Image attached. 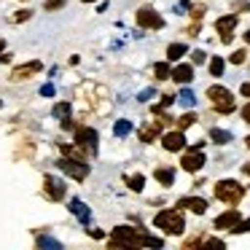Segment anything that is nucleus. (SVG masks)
Masks as SVG:
<instances>
[{
    "label": "nucleus",
    "mask_w": 250,
    "mask_h": 250,
    "mask_svg": "<svg viewBox=\"0 0 250 250\" xmlns=\"http://www.w3.org/2000/svg\"><path fill=\"white\" fill-rule=\"evenodd\" d=\"M41 94H43V97H54V86H51V83H43Z\"/></svg>",
    "instance_id": "nucleus-35"
},
{
    "label": "nucleus",
    "mask_w": 250,
    "mask_h": 250,
    "mask_svg": "<svg viewBox=\"0 0 250 250\" xmlns=\"http://www.w3.org/2000/svg\"><path fill=\"white\" fill-rule=\"evenodd\" d=\"M57 167L62 169V172L67 175V178L73 180H83L89 175V167L83 164V159H73V156H62L60 162H57Z\"/></svg>",
    "instance_id": "nucleus-5"
},
{
    "label": "nucleus",
    "mask_w": 250,
    "mask_h": 250,
    "mask_svg": "<svg viewBox=\"0 0 250 250\" xmlns=\"http://www.w3.org/2000/svg\"><path fill=\"white\" fill-rule=\"evenodd\" d=\"M242 172H245V175H250V164H245V167H242Z\"/></svg>",
    "instance_id": "nucleus-40"
},
{
    "label": "nucleus",
    "mask_w": 250,
    "mask_h": 250,
    "mask_svg": "<svg viewBox=\"0 0 250 250\" xmlns=\"http://www.w3.org/2000/svg\"><path fill=\"white\" fill-rule=\"evenodd\" d=\"M194 121H196V116H194V113H186V116H180V119H178V126H180V129H188V126L194 124Z\"/></svg>",
    "instance_id": "nucleus-30"
},
{
    "label": "nucleus",
    "mask_w": 250,
    "mask_h": 250,
    "mask_svg": "<svg viewBox=\"0 0 250 250\" xmlns=\"http://www.w3.org/2000/svg\"><path fill=\"white\" fill-rule=\"evenodd\" d=\"M62 6H65V0H46L43 3L46 11H57V8H62Z\"/></svg>",
    "instance_id": "nucleus-32"
},
{
    "label": "nucleus",
    "mask_w": 250,
    "mask_h": 250,
    "mask_svg": "<svg viewBox=\"0 0 250 250\" xmlns=\"http://www.w3.org/2000/svg\"><path fill=\"white\" fill-rule=\"evenodd\" d=\"M178 207L180 210H191L196 215H205L207 212V202L199 199V196H183V199H178Z\"/></svg>",
    "instance_id": "nucleus-14"
},
{
    "label": "nucleus",
    "mask_w": 250,
    "mask_h": 250,
    "mask_svg": "<svg viewBox=\"0 0 250 250\" xmlns=\"http://www.w3.org/2000/svg\"><path fill=\"white\" fill-rule=\"evenodd\" d=\"M242 121H245V124H250V103L242 105Z\"/></svg>",
    "instance_id": "nucleus-36"
},
{
    "label": "nucleus",
    "mask_w": 250,
    "mask_h": 250,
    "mask_svg": "<svg viewBox=\"0 0 250 250\" xmlns=\"http://www.w3.org/2000/svg\"><path fill=\"white\" fill-rule=\"evenodd\" d=\"M242 221V215H239V210L237 207H231V210H226V212H221V215L215 218V229H229L231 231L237 223Z\"/></svg>",
    "instance_id": "nucleus-13"
},
{
    "label": "nucleus",
    "mask_w": 250,
    "mask_h": 250,
    "mask_svg": "<svg viewBox=\"0 0 250 250\" xmlns=\"http://www.w3.org/2000/svg\"><path fill=\"white\" fill-rule=\"evenodd\" d=\"M172 103H175V97H172V94H164V97H162V103H159V105H153V113H156V110H164V108H169Z\"/></svg>",
    "instance_id": "nucleus-31"
},
{
    "label": "nucleus",
    "mask_w": 250,
    "mask_h": 250,
    "mask_svg": "<svg viewBox=\"0 0 250 250\" xmlns=\"http://www.w3.org/2000/svg\"><path fill=\"white\" fill-rule=\"evenodd\" d=\"M38 248H51V250H62V242L60 239H54V237H38Z\"/></svg>",
    "instance_id": "nucleus-25"
},
{
    "label": "nucleus",
    "mask_w": 250,
    "mask_h": 250,
    "mask_svg": "<svg viewBox=\"0 0 250 250\" xmlns=\"http://www.w3.org/2000/svg\"><path fill=\"white\" fill-rule=\"evenodd\" d=\"M202 245H207V248H223V242H221V239H205Z\"/></svg>",
    "instance_id": "nucleus-37"
},
{
    "label": "nucleus",
    "mask_w": 250,
    "mask_h": 250,
    "mask_svg": "<svg viewBox=\"0 0 250 250\" xmlns=\"http://www.w3.org/2000/svg\"><path fill=\"white\" fill-rule=\"evenodd\" d=\"M81 3H94V0H81Z\"/></svg>",
    "instance_id": "nucleus-45"
},
{
    "label": "nucleus",
    "mask_w": 250,
    "mask_h": 250,
    "mask_svg": "<svg viewBox=\"0 0 250 250\" xmlns=\"http://www.w3.org/2000/svg\"><path fill=\"white\" fill-rule=\"evenodd\" d=\"M180 167H183L186 172H199V169L205 167V153H202V148H191V151L183 156Z\"/></svg>",
    "instance_id": "nucleus-10"
},
{
    "label": "nucleus",
    "mask_w": 250,
    "mask_h": 250,
    "mask_svg": "<svg viewBox=\"0 0 250 250\" xmlns=\"http://www.w3.org/2000/svg\"><path fill=\"white\" fill-rule=\"evenodd\" d=\"M62 153H65V156H73V159H86V148H81V146H65V143H62Z\"/></svg>",
    "instance_id": "nucleus-21"
},
{
    "label": "nucleus",
    "mask_w": 250,
    "mask_h": 250,
    "mask_svg": "<svg viewBox=\"0 0 250 250\" xmlns=\"http://www.w3.org/2000/svg\"><path fill=\"white\" fill-rule=\"evenodd\" d=\"M137 24L146 27V30H162L164 27V19L159 17L153 8H140V11H137Z\"/></svg>",
    "instance_id": "nucleus-9"
},
{
    "label": "nucleus",
    "mask_w": 250,
    "mask_h": 250,
    "mask_svg": "<svg viewBox=\"0 0 250 250\" xmlns=\"http://www.w3.org/2000/svg\"><path fill=\"white\" fill-rule=\"evenodd\" d=\"M210 137H212V143H218V146H226V143H231V132H226V129H212Z\"/></svg>",
    "instance_id": "nucleus-23"
},
{
    "label": "nucleus",
    "mask_w": 250,
    "mask_h": 250,
    "mask_svg": "<svg viewBox=\"0 0 250 250\" xmlns=\"http://www.w3.org/2000/svg\"><path fill=\"white\" fill-rule=\"evenodd\" d=\"M207 97H210L212 108L218 110V113H234V108H237V103H234V94L229 92L226 86H210L207 89Z\"/></svg>",
    "instance_id": "nucleus-3"
},
{
    "label": "nucleus",
    "mask_w": 250,
    "mask_h": 250,
    "mask_svg": "<svg viewBox=\"0 0 250 250\" xmlns=\"http://www.w3.org/2000/svg\"><path fill=\"white\" fill-rule=\"evenodd\" d=\"M0 105H3V100H0Z\"/></svg>",
    "instance_id": "nucleus-46"
},
{
    "label": "nucleus",
    "mask_w": 250,
    "mask_h": 250,
    "mask_svg": "<svg viewBox=\"0 0 250 250\" xmlns=\"http://www.w3.org/2000/svg\"><path fill=\"white\" fill-rule=\"evenodd\" d=\"M159 135H162V121H153V124H148L140 129V143H151V140H156Z\"/></svg>",
    "instance_id": "nucleus-17"
},
{
    "label": "nucleus",
    "mask_w": 250,
    "mask_h": 250,
    "mask_svg": "<svg viewBox=\"0 0 250 250\" xmlns=\"http://www.w3.org/2000/svg\"><path fill=\"white\" fill-rule=\"evenodd\" d=\"M223 70H226V62H223L221 57H212V60H210V73H212L215 78H221Z\"/></svg>",
    "instance_id": "nucleus-24"
},
{
    "label": "nucleus",
    "mask_w": 250,
    "mask_h": 250,
    "mask_svg": "<svg viewBox=\"0 0 250 250\" xmlns=\"http://www.w3.org/2000/svg\"><path fill=\"white\" fill-rule=\"evenodd\" d=\"M3 49H6V41H3V38H0V51H3Z\"/></svg>",
    "instance_id": "nucleus-43"
},
{
    "label": "nucleus",
    "mask_w": 250,
    "mask_h": 250,
    "mask_svg": "<svg viewBox=\"0 0 250 250\" xmlns=\"http://www.w3.org/2000/svg\"><path fill=\"white\" fill-rule=\"evenodd\" d=\"M8 60H11V57H0V65H6Z\"/></svg>",
    "instance_id": "nucleus-41"
},
{
    "label": "nucleus",
    "mask_w": 250,
    "mask_h": 250,
    "mask_svg": "<svg viewBox=\"0 0 250 250\" xmlns=\"http://www.w3.org/2000/svg\"><path fill=\"white\" fill-rule=\"evenodd\" d=\"M162 239L159 237H151L146 234L143 229H132V226H116L113 234L108 239V248H124V250H132V248H162Z\"/></svg>",
    "instance_id": "nucleus-1"
},
{
    "label": "nucleus",
    "mask_w": 250,
    "mask_h": 250,
    "mask_svg": "<svg viewBox=\"0 0 250 250\" xmlns=\"http://www.w3.org/2000/svg\"><path fill=\"white\" fill-rule=\"evenodd\" d=\"M54 116L57 119H67V116H70V103H57L54 105Z\"/></svg>",
    "instance_id": "nucleus-27"
},
{
    "label": "nucleus",
    "mask_w": 250,
    "mask_h": 250,
    "mask_svg": "<svg viewBox=\"0 0 250 250\" xmlns=\"http://www.w3.org/2000/svg\"><path fill=\"white\" fill-rule=\"evenodd\" d=\"M191 60H194V65H202V62L207 60V54H205V51H199V49H196L194 54H191Z\"/></svg>",
    "instance_id": "nucleus-34"
},
{
    "label": "nucleus",
    "mask_w": 250,
    "mask_h": 250,
    "mask_svg": "<svg viewBox=\"0 0 250 250\" xmlns=\"http://www.w3.org/2000/svg\"><path fill=\"white\" fill-rule=\"evenodd\" d=\"M178 103L180 105H186V108H191V105L196 103V97H194V92H191V89H183V92L178 94Z\"/></svg>",
    "instance_id": "nucleus-26"
},
{
    "label": "nucleus",
    "mask_w": 250,
    "mask_h": 250,
    "mask_svg": "<svg viewBox=\"0 0 250 250\" xmlns=\"http://www.w3.org/2000/svg\"><path fill=\"white\" fill-rule=\"evenodd\" d=\"M229 60H231V65H242V62L248 60V51H245V49H237L231 57H229Z\"/></svg>",
    "instance_id": "nucleus-29"
},
{
    "label": "nucleus",
    "mask_w": 250,
    "mask_h": 250,
    "mask_svg": "<svg viewBox=\"0 0 250 250\" xmlns=\"http://www.w3.org/2000/svg\"><path fill=\"white\" fill-rule=\"evenodd\" d=\"M245 146H248V148H250V137H248V140H245Z\"/></svg>",
    "instance_id": "nucleus-44"
},
{
    "label": "nucleus",
    "mask_w": 250,
    "mask_h": 250,
    "mask_svg": "<svg viewBox=\"0 0 250 250\" xmlns=\"http://www.w3.org/2000/svg\"><path fill=\"white\" fill-rule=\"evenodd\" d=\"M172 81H178V83L194 81V67L191 65H175L172 67Z\"/></svg>",
    "instance_id": "nucleus-16"
},
{
    "label": "nucleus",
    "mask_w": 250,
    "mask_h": 250,
    "mask_svg": "<svg viewBox=\"0 0 250 250\" xmlns=\"http://www.w3.org/2000/svg\"><path fill=\"white\" fill-rule=\"evenodd\" d=\"M126 183H129L132 191H143V186H146V178H143V175H132V178H126Z\"/></svg>",
    "instance_id": "nucleus-28"
},
{
    "label": "nucleus",
    "mask_w": 250,
    "mask_h": 250,
    "mask_svg": "<svg viewBox=\"0 0 250 250\" xmlns=\"http://www.w3.org/2000/svg\"><path fill=\"white\" fill-rule=\"evenodd\" d=\"M215 199L226 202V205H239L245 196V188L237 183V180H218L215 183Z\"/></svg>",
    "instance_id": "nucleus-4"
},
{
    "label": "nucleus",
    "mask_w": 250,
    "mask_h": 250,
    "mask_svg": "<svg viewBox=\"0 0 250 250\" xmlns=\"http://www.w3.org/2000/svg\"><path fill=\"white\" fill-rule=\"evenodd\" d=\"M162 146H164V151H172V153H178V151H183L186 148V137H183V132H167V135L162 137Z\"/></svg>",
    "instance_id": "nucleus-12"
},
{
    "label": "nucleus",
    "mask_w": 250,
    "mask_h": 250,
    "mask_svg": "<svg viewBox=\"0 0 250 250\" xmlns=\"http://www.w3.org/2000/svg\"><path fill=\"white\" fill-rule=\"evenodd\" d=\"M153 226L162 229L164 234H172V237L183 234L186 221H183V212H180V207H178V210H162V212H156V218H153Z\"/></svg>",
    "instance_id": "nucleus-2"
},
{
    "label": "nucleus",
    "mask_w": 250,
    "mask_h": 250,
    "mask_svg": "<svg viewBox=\"0 0 250 250\" xmlns=\"http://www.w3.org/2000/svg\"><path fill=\"white\" fill-rule=\"evenodd\" d=\"M237 14H229V17H221V19H215V30H218V35H221V41L223 43H231V38H234V27H237Z\"/></svg>",
    "instance_id": "nucleus-8"
},
{
    "label": "nucleus",
    "mask_w": 250,
    "mask_h": 250,
    "mask_svg": "<svg viewBox=\"0 0 250 250\" xmlns=\"http://www.w3.org/2000/svg\"><path fill=\"white\" fill-rule=\"evenodd\" d=\"M148 97H153V89H146V92H140V94H137V100H140V103H146Z\"/></svg>",
    "instance_id": "nucleus-38"
},
{
    "label": "nucleus",
    "mask_w": 250,
    "mask_h": 250,
    "mask_svg": "<svg viewBox=\"0 0 250 250\" xmlns=\"http://www.w3.org/2000/svg\"><path fill=\"white\" fill-rule=\"evenodd\" d=\"M41 70H43V62H41V60H33V62H27V65L14 67L11 81H27L30 76H35V73H41Z\"/></svg>",
    "instance_id": "nucleus-11"
},
{
    "label": "nucleus",
    "mask_w": 250,
    "mask_h": 250,
    "mask_svg": "<svg viewBox=\"0 0 250 250\" xmlns=\"http://www.w3.org/2000/svg\"><path fill=\"white\" fill-rule=\"evenodd\" d=\"M239 92H242V97H250V83H242V89H239Z\"/></svg>",
    "instance_id": "nucleus-39"
},
{
    "label": "nucleus",
    "mask_w": 250,
    "mask_h": 250,
    "mask_svg": "<svg viewBox=\"0 0 250 250\" xmlns=\"http://www.w3.org/2000/svg\"><path fill=\"white\" fill-rule=\"evenodd\" d=\"M129 132H132V121H126V119H119V121L113 124V135H116V137H126Z\"/></svg>",
    "instance_id": "nucleus-22"
},
{
    "label": "nucleus",
    "mask_w": 250,
    "mask_h": 250,
    "mask_svg": "<svg viewBox=\"0 0 250 250\" xmlns=\"http://www.w3.org/2000/svg\"><path fill=\"white\" fill-rule=\"evenodd\" d=\"M186 51H188V46H186V43H169V49H167V60H169V62H178L180 57L186 54Z\"/></svg>",
    "instance_id": "nucleus-19"
},
{
    "label": "nucleus",
    "mask_w": 250,
    "mask_h": 250,
    "mask_svg": "<svg viewBox=\"0 0 250 250\" xmlns=\"http://www.w3.org/2000/svg\"><path fill=\"white\" fill-rule=\"evenodd\" d=\"M153 76H156L159 81H167V78H172V67H169L167 62H156V65H153Z\"/></svg>",
    "instance_id": "nucleus-20"
},
{
    "label": "nucleus",
    "mask_w": 250,
    "mask_h": 250,
    "mask_svg": "<svg viewBox=\"0 0 250 250\" xmlns=\"http://www.w3.org/2000/svg\"><path fill=\"white\" fill-rule=\"evenodd\" d=\"M97 132L92 129V126H76V143L81 148H86L89 153H97Z\"/></svg>",
    "instance_id": "nucleus-6"
},
{
    "label": "nucleus",
    "mask_w": 250,
    "mask_h": 250,
    "mask_svg": "<svg viewBox=\"0 0 250 250\" xmlns=\"http://www.w3.org/2000/svg\"><path fill=\"white\" fill-rule=\"evenodd\" d=\"M245 43H250V30H248V33H245Z\"/></svg>",
    "instance_id": "nucleus-42"
},
{
    "label": "nucleus",
    "mask_w": 250,
    "mask_h": 250,
    "mask_svg": "<svg viewBox=\"0 0 250 250\" xmlns=\"http://www.w3.org/2000/svg\"><path fill=\"white\" fill-rule=\"evenodd\" d=\"M231 231H234V234H245V231H250V218H248V221H239L237 226L231 229Z\"/></svg>",
    "instance_id": "nucleus-33"
},
{
    "label": "nucleus",
    "mask_w": 250,
    "mask_h": 250,
    "mask_svg": "<svg viewBox=\"0 0 250 250\" xmlns=\"http://www.w3.org/2000/svg\"><path fill=\"white\" fill-rule=\"evenodd\" d=\"M65 188L67 186L62 183L60 178H54V175H43V194L49 196V199H54V202L65 199Z\"/></svg>",
    "instance_id": "nucleus-7"
},
{
    "label": "nucleus",
    "mask_w": 250,
    "mask_h": 250,
    "mask_svg": "<svg viewBox=\"0 0 250 250\" xmlns=\"http://www.w3.org/2000/svg\"><path fill=\"white\" fill-rule=\"evenodd\" d=\"M70 212L83 223V226H89V223H92V210H89L81 199H70Z\"/></svg>",
    "instance_id": "nucleus-15"
},
{
    "label": "nucleus",
    "mask_w": 250,
    "mask_h": 250,
    "mask_svg": "<svg viewBox=\"0 0 250 250\" xmlns=\"http://www.w3.org/2000/svg\"><path fill=\"white\" fill-rule=\"evenodd\" d=\"M153 178H156L162 186H172L175 183V169L172 167H159L156 172H153Z\"/></svg>",
    "instance_id": "nucleus-18"
}]
</instances>
